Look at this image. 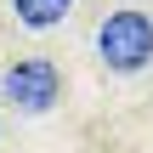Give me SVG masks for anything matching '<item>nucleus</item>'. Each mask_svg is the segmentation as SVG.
Instances as JSON below:
<instances>
[{"label": "nucleus", "instance_id": "2", "mask_svg": "<svg viewBox=\"0 0 153 153\" xmlns=\"http://www.w3.org/2000/svg\"><path fill=\"white\" fill-rule=\"evenodd\" d=\"M0 91H6L11 108H23V114H45V108L62 97V74H57L51 57H23V62H11V68L0 74Z\"/></svg>", "mask_w": 153, "mask_h": 153}, {"label": "nucleus", "instance_id": "1", "mask_svg": "<svg viewBox=\"0 0 153 153\" xmlns=\"http://www.w3.org/2000/svg\"><path fill=\"white\" fill-rule=\"evenodd\" d=\"M97 51L114 74H136L153 62V17L148 11H108L97 28Z\"/></svg>", "mask_w": 153, "mask_h": 153}, {"label": "nucleus", "instance_id": "3", "mask_svg": "<svg viewBox=\"0 0 153 153\" xmlns=\"http://www.w3.org/2000/svg\"><path fill=\"white\" fill-rule=\"evenodd\" d=\"M11 6H17V23L23 28H57L74 11V0H11Z\"/></svg>", "mask_w": 153, "mask_h": 153}]
</instances>
